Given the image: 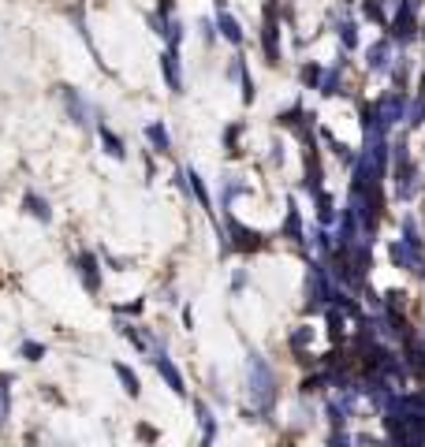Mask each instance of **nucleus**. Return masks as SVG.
Returning a JSON list of instances; mask_svg holds the SVG:
<instances>
[{"mask_svg":"<svg viewBox=\"0 0 425 447\" xmlns=\"http://www.w3.org/2000/svg\"><path fill=\"white\" fill-rule=\"evenodd\" d=\"M112 369H116V376L123 380V391L130 395V399H138V395H142V388H138V376H135V369H130V366H123V361H116Z\"/></svg>","mask_w":425,"mask_h":447,"instance_id":"9d476101","label":"nucleus"},{"mask_svg":"<svg viewBox=\"0 0 425 447\" xmlns=\"http://www.w3.org/2000/svg\"><path fill=\"white\" fill-rule=\"evenodd\" d=\"M343 45H354V26H343Z\"/></svg>","mask_w":425,"mask_h":447,"instance_id":"aec40b11","label":"nucleus"},{"mask_svg":"<svg viewBox=\"0 0 425 447\" xmlns=\"http://www.w3.org/2000/svg\"><path fill=\"white\" fill-rule=\"evenodd\" d=\"M145 138H150V145L157 149L160 157H168V153H172V138H168L165 123H150V127H145Z\"/></svg>","mask_w":425,"mask_h":447,"instance_id":"1a4fd4ad","label":"nucleus"},{"mask_svg":"<svg viewBox=\"0 0 425 447\" xmlns=\"http://www.w3.org/2000/svg\"><path fill=\"white\" fill-rule=\"evenodd\" d=\"M217 26H220V34H224L227 41H232V45H239V41H242V30H239V23H235L232 15H227V11H220Z\"/></svg>","mask_w":425,"mask_h":447,"instance_id":"f8f14e48","label":"nucleus"},{"mask_svg":"<svg viewBox=\"0 0 425 447\" xmlns=\"http://www.w3.org/2000/svg\"><path fill=\"white\" fill-rule=\"evenodd\" d=\"M60 101H63V108H68L71 123H78V127L90 123V120H86V105H83V97H78L75 86H60Z\"/></svg>","mask_w":425,"mask_h":447,"instance_id":"39448f33","label":"nucleus"},{"mask_svg":"<svg viewBox=\"0 0 425 447\" xmlns=\"http://www.w3.org/2000/svg\"><path fill=\"white\" fill-rule=\"evenodd\" d=\"M232 239H235V250H247V254H254V250H261V235L257 231H250V227H242L239 220H232Z\"/></svg>","mask_w":425,"mask_h":447,"instance_id":"0eeeda50","label":"nucleus"},{"mask_svg":"<svg viewBox=\"0 0 425 447\" xmlns=\"http://www.w3.org/2000/svg\"><path fill=\"white\" fill-rule=\"evenodd\" d=\"M384 63H388V45L381 41V45H373V48H369V68H373V71H381Z\"/></svg>","mask_w":425,"mask_h":447,"instance_id":"dca6fc26","label":"nucleus"},{"mask_svg":"<svg viewBox=\"0 0 425 447\" xmlns=\"http://www.w3.org/2000/svg\"><path fill=\"white\" fill-rule=\"evenodd\" d=\"M172 8H175V0H160V15L165 19H172Z\"/></svg>","mask_w":425,"mask_h":447,"instance_id":"a211bd4d","label":"nucleus"},{"mask_svg":"<svg viewBox=\"0 0 425 447\" xmlns=\"http://www.w3.org/2000/svg\"><path fill=\"white\" fill-rule=\"evenodd\" d=\"M198 418H202V440L212 443V436H217V421H212V413L205 410V403H198Z\"/></svg>","mask_w":425,"mask_h":447,"instance_id":"ddd939ff","label":"nucleus"},{"mask_svg":"<svg viewBox=\"0 0 425 447\" xmlns=\"http://www.w3.org/2000/svg\"><path fill=\"white\" fill-rule=\"evenodd\" d=\"M160 71H165V82L172 93H183V75H179V48H168L160 53Z\"/></svg>","mask_w":425,"mask_h":447,"instance_id":"7ed1b4c3","label":"nucleus"},{"mask_svg":"<svg viewBox=\"0 0 425 447\" xmlns=\"http://www.w3.org/2000/svg\"><path fill=\"white\" fill-rule=\"evenodd\" d=\"M250 395L257 410H269L272 399H276V380H272V369L265 366L261 358H250Z\"/></svg>","mask_w":425,"mask_h":447,"instance_id":"f257e3e1","label":"nucleus"},{"mask_svg":"<svg viewBox=\"0 0 425 447\" xmlns=\"http://www.w3.org/2000/svg\"><path fill=\"white\" fill-rule=\"evenodd\" d=\"M78 276H83V287L90 294L101 291V264H97V254H78Z\"/></svg>","mask_w":425,"mask_h":447,"instance_id":"f03ea898","label":"nucleus"},{"mask_svg":"<svg viewBox=\"0 0 425 447\" xmlns=\"http://www.w3.org/2000/svg\"><path fill=\"white\" fill-rule=\"evenodd\" d=\"M19 354H23L26 361H41V358H45V343H34V339H26V343L19 346Z\"/></svg>","mask_w":425,"mask_h":447,"instance_id":"2eb2a0df","label":"nucleus"},{"mask_svg":"<svg viewBox=\"0 0 425 447\" xmlns=\"http://www.w3.org/2000/svg\"><path fill=\"white\" fill-rule=\"evenodd\" d=\"M261 48H265L269 63H280V30H276V15H265V30H261Z\"/></svg>","mask_w":425,"mask_h":447,"instance_id":"20e7f679","label":"nucleus"},{"mask_svg":"<svg viewBox=\"0 0 425 447\" xmlns=\"http://www.w3.org/2000/svg\"><path fill=\"white\" fill-rule=\"evenodd\" d=\"M284 231H287V235L295 239V242H302V224H299V212H295V209L287 212V224H284Z\"/></svg>","mask_w":425,"mask_h":447,"instance_id":"f3484780","label":"nucleus"},{"mask_svg":"<svg viewBox=\"0 0 425 447\" xmlns=\"http://www.w3.org/2000/svg\"><path fill=\"white\" fill-rule=\"evenodd\" d=\"M187 179H190V194L198 197V205L209 209V190H205V183H202V175H198V172H187Z\"/></svg>","mask_w":425,"mask_h":447,"instance_id":"4468645a","label":"nucleus"},{"mask_svg":"<svg viewBox=\"0 0 425 447\" xmlns=\"http://www.w3.org/2000/svg\"><path fill=\"white\" fill-rule=\"evenodd\" d=\"M97 135H101V145H105V153H108V157H116V160H123V157H127V149H123V138H116V135H112L108 127H101V130H97Z\"/></svg>","mask_w":425,"mask_h":447,"instance_id":"9b49d317","label":"nucleus"},{"mask_svg":"<svg viewBox=\"0 0 425 447\" xmlns=\"http://www.w3.org/2000/svg\"><path fill=\"white\" fill-rule=\"evenodd\" d=\"M153 366H157L160 380H165V384H168L175 395H187V388H183V373L172 366V358H168V354H157V358H153Z\"/></svg>","mask_w":425,"mask_h":447,"instance_id":"423d86ee","label":"nucleus"},{"mask_svg":"<svg viewBox=\"0 0 425 447\" xmlns=\"http://www.w3.org/2000/svg\"><path fill=\"white\" fill-rule=\"evenodd\" d=\"M138 436H142V440H157V428H145V425H138Z\"/></svg>","mask_w":425,"mask_h":447,"instance_id":"6ab92c4d","label":"nucleus"},{"mask_svg":"<svg viewBox=\"0 0 425 447\" xmlns=\"http://www.w3.org/2000/svg\"><path fill=\"white\" fill-rule=\"evenodd\" d=\"M23 209H26L38 224H48V220H53V209H48V202H45L41 194H26V197H23Z\"/></svg>","mask_w":425,"mask_h":447,"instance_id":"6e6552de","label":"nucleus"}]
</instances>
